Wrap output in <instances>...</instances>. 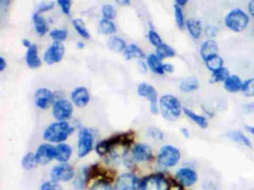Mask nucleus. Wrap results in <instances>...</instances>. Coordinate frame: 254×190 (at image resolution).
Listing matches in <instances>:
<instances>
[{"mask_svg":"<svg viewBox=\"0 0 254 190\" xmlns=\"http://www.w3.org/2000/svg\"><path fill=\"white\" fill-rule=\"evenodd\" d=\"M73 133H74V127L69 125L67 121H55L47 127L42 136L43 140L48 143H63Z\"/></svg>","mask_w":254,"mask_h":190,"instance_id":"obj_1","label":"nucleus"},{"mask_svg":"<svg viewBox=\"0 0 254 190\" xmlns=\"http://www.w3.org/2000/svg\"><path fill=\"white\" fill-rule=\"evenodd\" d=\"M160 112L168 121H177L183 112L180 101L174 95L165 94L160 97Z\"/></svg>","mask_w":254,"mask_h":190,"instance_id":"obj_2","label":"nucleus"},{"mask_svg":"<svg viewBox=\"0 0 254 190\" xmlns=\"http://www.w3.org/2000/svg\"><path fill=\"white\" fill-rule=\"evenodd\" d=\"M170 181L162 173L149 174L139 181L138 190H169Z\"/></svg>","mask_w":254,"mask_h":190,"instance_id":"obj_3","label":"nucleus"},{"mask_svg":"<svg viewBox=\"0 0 254 190\" xmlns=\"http://www.w3.org/2000/svg\"><path fill=\"white\" fill-rule=\"evenodd\" d=\"M224 23L228 30L233 32H241L249 26L250 17L243 9L234 8L226 14Z\"/></svg>","mask_w":254,"mask_h":190,"instance_id":"obj_4","label":"nucleus"},{"mask_svg":"<svg viewBox=\"0 0 254 190\" xmlns=\"http://www.w3.org/2000/svg\"><path fill=\"white\" fill-rule=\"evenodd\" d=\"M179 160L180 150L171 144L163 145L156 156L157 163L163 168H172L179 162Z\"/></svg>","mask_w":254,"mask_h":190,"instance_id":"obj_5","label":"nucleus"},{"mask_svg":"<svg viewBox=\"0 0 254 190\" xmlns=\"http://www.w3.org/2000/svg\"><path fill=\"white\" fill-rule=\"evenodd\" d=\"M94 145V134L93 131L89 128L82 127L79 131L78 139V156L82 158L85 157L88 154L93 150Z\"/></svg>","mask_w":254,"mask_h":190,"instance_id":"obj_6","label":"nucleus"},{"mask_svg":"<svg viewBox=\"0 0 254 190\" xmlns=\"http://www.w3.org/2000/svg\"><path fill=\"white\" fill-rule=\"evenodd\" d=\"M137 94L139 96L145 97V99L149 100L151 114L157 115V114L160 113V103H158V100L160 99H158L157 91L155 90L154 86L147 84V82H142L137 87Z\"/></svg>","mask_w":254,"mask_h":190,"instance_id":"obj_7","label":"nucleus"},{"mask_svg":"<svg viewBox=\"0 0 254 190\" xmlns=\"http://www.w3.org/2000/svg\"><path fill=\"white\" fill-rule=\"evenodd\" d=\"M49 177L54 182H69L75 177L74 168L68 163L56 164L50 170Z\"/></svg>","mask_w":254,"mask_h":190,"instance_id":"obj_8","label":"nucleus"},{"mask_svg":"<svg viewBox=\"0 0 254 190\" xmlns=\"http://www.w3.org/2000/svg\"><path fill=\"white\" fill-rule=\"evenodd\" d=\"M52 114L56 121H67L73 114V103L66 99L56 100L53 104Z\"/></svg>","mask_w":254,"mask_h":190,"instance_id":"obj_9","label":"nucleus"},{"mask_svg":"<svg viewBox=\"0 0 254 190\" xmlns=\"http://www.w3.org/2000/svg\"><path fill=\"white\" fill-rule=\"evenodd\" d=\"M65 45L62 43H53L43 53V61L47 65H55L65 56Z\"/></svg>","mask_w":254,"mask_h":190,"instance_id":"obj_10","label":"nucleus"},{"mask_svg":"<svg viewBox=\"0 0 254 190\" xmlns=\"http://www.w3.org/2000/svg\"><path fill=\"white\" fill-rule=\"evenodd\" d=\"M139 181L132 173H123L116 177L115 190H138Z\"/></svg>","mask_w":254,"mask_h":190,"instance_id":"obj_11","label":"nucleus"},{"mask_svg":"<svg viewBox=\"0 0 254 190\" xmlns=\"http://www.w3.org/2000/svg\"><path fill=\"white\" fill-rule=\"evenodd\" d=\"M174 179H176L184 188H189V187L196 185L197 181H198V174H197L196 170L192 169V168L183 167L177 170L176 174H174Z\"/></svg>","mask_w":254,"mask_h":190,"instance_id":"obj_12","label":"nucleus"},{"mask_svg":"<svg viewBox=\"0 0 254 190\" xmlns=\"http://www.w3.org/2000/svg\"><path fill=\"white\" fill-rule=\"evenodd\" d=\"M132 158L135 162H150L154 160V153L151 147L147 143H136L130 150Z\"/></svg>","mask_w":254,"mask_h":190,"instance_id":"obj_13","label":"nucleus"},{"mask_svg":"<svg viewBox=\"0 0 254 190\" xmlns=\"http://www.w3.org/2000/svg\"><path fill=\"white\" fill-rule=\"evenodd\" d=\"M54 93L48 88L41 87L38 88L34 93V103L38 108L47 109L49 106L54 104Z\"/></svg>","mask_w":254,"mask_h":190,"instance_id":"obj_14","label":"nucleus"},{"mask_svg":"<svg viewBox=\"0 0 254 190\" xmlns=\"http://www.w3.org/2000/svg\"><path fill=\"white\" fill-rule=\"evenodd\" d=\"M38 163L41 166H46L56 156V149L50 143H42L38 147L36 151Z\"/></svg>","mask_w":254,"mask_h":190,"instance_id":"obj_15","label":"nucleus"},{"mask_svg":"<svg viewBox=\"0 0 254 190\" xmlns=\"http://www.w3.org/2000/svg\"><path fill=\"white\" fill-rule=\"evenodd\" d=\"M72 102L79 108H84L90 101V94L85 87H76L71 93Z\"/></svg>","mask_w":254,"mask_h":190,"instance_id":"obj_16","label":"nucleus"},{"mask_svg":"<svg viewBox=\"0 0 254 190\" xmlns=\"http://www.w3.org/2000/svg\"><path fill=\"white\" fill-rule=\"evenodd\" d=\"M25 61H26L27 66L30 68H39L41 67V59L38 55V46L36 44H32V46L30 48H27L26 55H25Z\"/></svg>","mask_w":254,"mask_h":190,"instance_id":"obj_17","label":"nucleus"},{"mask_svg":"<svg viewBox=\"0 0 254 190\" xmlns=\"http://www.w3.org/2000/svg\"><path fill=\"white\" fill-rule=\"evenodd\" d=\"M218 44L215 43L213 39H208L202 44L201 46V56L202 59L205 60L209 59L210 56L218 54Z\"/></svg>","mask_w":254,"mask_h":190,"instance_id":"obj_18","label":"nucleus"},{"mask_svg":"<svg viewBox=\"0 0 254 190\" xmlns=\"http://www.w3.org/2000/svg\"><path fill=\"white\" fill-rule=\"evenodd\" d=\"M56 149V156L55 160L59 161L60 163H67L69 160H71L72 154H73V149L72 147L67 143H59L55 147Z\"/></svg>","mask_w":254,"mask_h":190,"instance_id":"obj_19","label":"nucleus"},{"mask_svg":"<svg viewBox=\"0 0 254 190\" xmlns=\"http://www.w3.org/2000/svg\"><path fill=\"white\" fill-rule=\"evenodd\" d=\"M147 63L148 67L150 68V71L155 74L163 75L165 74L164 72V63L162 62V60L158 58L156 54H149L147 56Z\"/></svg>","mask_w":254,"mask_h":190,"instance_id":"obj_20","label":"nucleus"},{"mask_svg":"<svg viewBox=\"0 0 254 190\" xmlns=\"http://www.w3.org/2000/svg\"><path fill=\"white\" fill-rule=\"evenodd\" d=\"M243 84V80H241L238 75L233 74L230 75V77L227 78V80L224 82V88L228 93H238V92H241Z\"/></svg>","mask_w":254,"mask_h":190,"instance_id":"obj_21","label":"nucleus"},{"mask_svg":"<svg viewBox=\"0 0 254 190\" xmlns=\"http://www.w3.org/2000/svg\"><path fill=\"white\" fill-rule=\"evenodd\" d=\"M185 27L193 39L197 40L202 37L203 27L201 20H198V19H187Z\"/></svg>","mask_w":254,"mask_h":190,"instance_id":"obj_22","label":"nucleus"},{"mask_svg":"<svg viewBox=\"0 0 254 190\" xmlns=\"http://www.w3.org/2000/svg\"><path fill=\"white\" fill-rule=\"evenodd\" d=\"M32 19H33L34 30H36L38 36H40V37L45 36L47 32H48V24H47L46 19L43 18L40 13H38V12H36V13L33 14Z\"/></svg>","mask_w":254,"mask_h":190,"instance_id":"obj_23","label":"nucleus"},{"mask_svg":"<svg viewBox=\"0 0 254 190\" xmlns=\"http://www.w3.org/2000/svg\"><path fill=\"white\" fill-rule=\"evenodd\" d=\"M123 56L127 60H131V59H144L145 56V53L144 50H143L141 47L135 45V44H131V45L127 46V48L125 52H123Z\"/></svg>","mask_w":254,"mask_h":190,"instance_id":"obj_24","label":"nucleus"},{"mask_svg":"<svg viewBox=\"0 0 254 190\" xmlns=\"http://www.w3.org/2000/svg\"><path fill=\"white\" fill-rule=\"evenodd\" d=\"M199 88V81L198 79L195 77L185 78L180 81L179 84V90L183 93H191V92H195Z\"/></svg>","mask_w":254,"mask_h":190,"instance_id":"obj_25","label":"nucleus"},{"mask_svg":"<svg viewBox=\"0 0 254 190\" xmlns=\"http://www.w3.org/2000/svg\"><path fill=\"white\" fill-rule=\"evenodd\" d=\"M108 48L115 53H123L127 48V44L126 41L122 39V38L113 36L108 39Z\"/></svg>","mask_w":254,"mask_h":190,"instance_id":"obj_26","label":"nucleus"},{"mask_svg":"<svg viewBox=\"0 0 254 190\" xmlns=\"http://www.w3.org/2000/svg\"><path fill=\"white\" fill-rule=\"evenodd\" d=\"M183 113L185 114L186 118H189L192 122H195L196 125L201 127V128H208L209 122H208V119H206V116L199 115V114L195 113L193 110L189 108H183Z\"/></svg>","mask_w":254,"mask_h":190,"instance_id":"obj_27","label":"nucleus"},{"mask_svg":"<svg viewBox=\"0 0 254 190\" xmlns=\"http://www.w3.org/2000/svg\"><path fill=\"white\" fill-rule=\"evenodd\" d=\"M98 32L104 36H112L116 33V26L113 23V20H108V19L102 18L98 21Z\"/></svg>","mask_w":254,"mask_h":190,"instance_id":"obj_28","label":"nucleus"},{"mask_svg":"<svg viewBox=\"0 0 254 190\" xmlns=\"http://www.w3.org/2000/svg\"><path fill=\"white\" fill-rule=\"evenodd\" d=\"M227 138L231 139L232 141L237 142V143H240L243 145H245L247 148H252V142L247 136L244 134V133H241L240 131H233V132H230L227 133Z\"/></svg>","mask_w":254,"mask_h":190,"instance_id":"obj_29","label":"nucleus"},{"mask_svg":"<svg viewBox=\"0 0 254 190\" xmlns=\"http://www.w3.org/2000/svg\"><path fill=\"white\" fill-rule=\"evenodd\" d=\"M204 62H205L206 68H208L211 73H213L215 71H218V69L224 67V60L220 55L218 54L210 56V58L206 59Z\"/></svg>","mask_w":254,"mask_h":190,"instance_id":"obj_30","label":"nucleus"},{"mask_svg":"<svg viewBox=\"0 0 254 190\" xmlns=\"http://www.w3.org/2000/svg\"><path fill=\"white\" fill-rule=\"evenodd\" d=\"M155 54H156L161 60H163L168 58H173V56L176 55V50H174V48H172L170 45L163 43L160 47H157Z\"/></svg>","mask_w":254,"mask_h":190,"instance_id":"obj_31","label":"nucleus"},{"mask_svg":"<svg viewBox=\"0 0 254 190\" xmlns=\"http://www.w3.org/2000/svg\"><path fill=\"white\" fill-rule=\"evenodd\" d=\"M230 71L226 67H223L218 71L211 73V78H210V82L211 84H218V82H225L227 78L230 77Z\"/></svg>","mask_w":254,"mask_h":190,"instance_id":"obj_32","label":"nucleus"},{"mask_svg":"<svg viewBox=\"0 0 254 190\" xmlns=\"http://www.w3.org/2000/svg\"><path fill=\"white\" fill-rule=\"evenodd\" d=\"M38 160H37V155L36 153H27L25 156L23 157V160H21V167L24 168L25 170H32L34 169L38 166Z\"/></svg>","mask_w":254,"mask_h":190,"instance_id":"obj_33","label":"nucleus"},{"mask_svg":"<svg viewBox=\"0 0 254 190\" xmlns=\"http://www.w3.org/2000/svg\"><path fill=\"white\" fill-rule=\"evenodd\" d=\"M72 24H73V26H74L75 31L78 32L79 36H80L81 38H84V39H89L90 34H89V32H88L87 27H85V25L82 19H79V18L73 19Z\"/></svg>","mask_w":254,"mask_h":190,"instance_id":"obj_34","label":"nucleus"},{"mask_svg":"<svg viewBox=\"0 0 254 190\" xmlns=\"http://www.w3.org/2000/svg\"><path fill=\"white\" fill-rule=\"evenodd\" d=\"M95 151H96L97 155H100V156H107V155L112 151V145H110L109 140L106 139V140L97 142V144L95 145Z\"/></svg>","mask_w":254,"mask_h":190,"instance_id":"obj_35","label":"nucleus"},{"mask_svg":"<svg viewBox=\"0 0 254 190\" xmlns=\"http://www.w3.org/2000/svg\"><path fill=\"white\" fill-rule=\"evenodd\" d=\"M49 37L55 41V43H62L67 39L68 37V31L65 28H54L49 32Z\"/></svg>","mask_w":254,"mask_h":190,"instance_id":"obj_36","label":"nucleus"},{"mask_svg":"<svg viewBox=\"0 0 254 190\" xmlns=\"http://www.w3.org/2000/svg\"><path fill=\"white\" fill-rule=\"evenodd\" d=\"M173 11H174V20H176L177 26H178L180 30H183L185 27V18H184V13H183V9L179 6L174 5L173 6Z\"/></svg>","mask_w":254,"mask_h":190,"instance_id":"obj_37","label":"nucleus"},{"mask_svg":"<svg viewBox=\"0 0 254 190\" xmlns=\"http://www.w3.org/2000/svg\"><path fill=\"white\" fill-rule=\"evenodd\" d=\"M241 93L249 97L254 96V78L247 79V80L244 81L243 88H241Z\"/></svg>","mask_w":254,"mask_h":190,"instance_id":"obj_38","label":"nucleus"},{"mask_svg":"<svg viewBox=\"0 0 254 190\" xmlns=\"http://www.w3.org/2000/svg\"><path fill=\"white\" fill-rule=\"evenodd\" d=\"M89 190H115L110 185V182L106 181V180H97L90 186Z\"/></svg>","mask_w":254,"mask_h":190,"instance_id":"obj_39","label":"nucleus"},{"mask_svg":"<svg viewBox=\"0 0 254 190\" xmlns=\"http://www.w3.org/2000/svg\"><path fill=\"white\" fill-rule=\"evenodd\" d=\"M148 39L151 43V45L156 47V48H157V47H160L162 44H163V41H162V38L160 37V34H158L155 30H149L148 31Z\"/></svg>","mask_w":254,"mask_h":190,"instance_id":"obj_40","label":"nucleus"},{"mask_svg":"<svg viewBox=\"0 0 254 190\" xmlns=\"http://www.w3.org/2000/svg\"><path fill=\"white\" fill-rule=\"evenodd\" d=\"M102 15L104 19H108V20H113L114 18L116 17V11L115 8H114L113 5H109V4H104L102 6Z\"/></svg>","mask_w":254,"mask_h":190,"instance_id":"obj_41","label":"nucleus"},{"mask_svg":"<svg viewBox=\"0 0 254 190\" xmlns=\"http://www.w3.org/2000/svg\"><path fill=\"white\" fill-rule=\"evenodd\" d=\"M147 134L150 136L151 139H155V140H163L164 134L161 129H158L157 127H150V128L147 131Z\"/></svg>","mask_w":254,"mask_h":190,"instance_id":"obj_42","label":"nucleus"},{"mask_svg":"<svg viewBox=\"0 0 254 190\" xmlns=\"http://www.w3.org/2000/svg\"><path fill=\"white\" fill-rule=\"evenodd\" d=\"M40 190H62V188L58 182H54L50 180V181L43 182L40 186Z\"/></svg>","mask_w":254,"mask_h":190,"instance_id":"obj_43","label":"nucleus"},{"mask_svg":"<svg viewBox=\"0 0 254 190\" xmlns=\"http://www.w3.org/2000/svg\"><path fill=\"white\" fill-rule=\"evenodd\" d=\"M58 5L61 8V11L66 15H69L71 13V8H72V1L71 0H58Z\"/></svg>","mask_w":254,"mask_h":190,"instance_id":"obj_44","label":"nucleus"},{"mask_svg":"<svg viewBox=\"0 0 254 190\" xmlns=\"http://www.w3.org/2000/svg\"><path fill=\"white\" fill-rule=\"evenodd\" d=\"M54 7V2H48V4H46V2H42V4H40L38 6V13H45V12H48L50 9H53Z\"/></svg>","mask_w":254,"mask_h":190,"instance_id":"obj_45","label":"nucleus"},{"mask_svg":"<svg viewBox=\"0 0 254 190\" xmlns=\"http://www.w3.org/2000/svg\"><path fill=\"white\" fill-rule=\"evenodd\" d=\"M205 34L209 39H213L217 34V27L214 26H206L205 27Z\"/></svg>","mask_w":254,"mask_h":190,"instance_id":"obj_46","label":"nucleus"},{"mask_svg":"<svg viewBox=\"0 0 254 190\" xmlns=\"http://www.w3.org/2000/svg\"><path fill=\"white\" fill-rule=\"evenodd\" d=\"M169 190H184V187L180 185V183L177 181L176 179H173L170 181Z\"/></svg>","mask_w":254,"mask_h":190,"instance_id":"obj_47","label":"nucleus"},{"mask_svg":"<svg viewBox=\"0 0 254 190\" xmlns=\"http://www.w3.org/2000/svg\"><path fill=\"white\" fill-rule=\"evenodd\" d=\"M244 112L245 113H254V102H249L244 104Z\"/></svg>","mask_w":254,"mask_h":190,"instance_id":"obj_48","label":"nucleus"},{"mask_svg":"<svg viewBox=\"0 0 254 190\" xmlns=\"http://www.w3.org/2000/svg\"><path fill=\"white\" fill-rule=\"evenodd\" d=\"M137 65H138V67L141 68V72L143 73V74H145V73L148 72V63L147 62H144V61H138L137 62Z\"/></svg>","mask_w":254,"mask_h":190,"instance_id":"obj_49","label":"nucleus"},{"mask_svg":"<svg viewBox=\"0 0 254 190\" xmlns=\"http://www.w3.org/2000/svg\"><path fill=\"white\" fill-rule=\"evenodd\" d=\"M247 8H249V13L254 18V0H251V1H249Z\"/></svg>","mask_w":254,"mask_h":190,"instance_id":"obj_50","label":"nucleus"},{"mask_svg":"<svg viewBox=\"0 0 254 190\" xmlns=\"http://www.w3.org/2000/svg\"><path fill=\"white\" fill-rule=\"evenodd\" d=\"M173 71H174V68L171 63H164V72L165 73H172Z\"/></svg>","mask_w":254,"mask_h":190,"instance_id":"obj_51","label":"nucleus"},{"mask_svg":"<svg viewBox=\"0 0 254 190\" xmlns=\"http://www.w3.org/2000/svg\"><path fill=\"white\" fill-rule=\"evenodd\" d=\"M6 66H7V63H6V60L4 56H0V72H2L4 69L6 68Z\"/></svg>","mask_w":254,"mask_h":190,"instance_id":"obj_52","label":"nucleus"},{"mask_svg":"<svg viewBox=\"0 0 254 190\" xmlns=\"http://www.w3.org/2000/svg\"><path fill=\"white\" fill-rule=\"evenodd\" d=\"M187 4V0H176L174 1V5L179 6V7H184Z\"/></svg>","mask_w":254,"mask_h":190,"instance_id":"obj_53","label":"nucleus"},{"mask_svg":"<svg viewBox=\"0 0 254 190\" xmlns=\"http://www.w3.org/2000/svg\"><path fill=\"white\" fill-rule=\"evenodd\" d=\"M244 128H245V131L247 133H250V134L254 135V126H250V125H245L244 126Z\"/></svg>","mask_w":254,"mask_h":190,"instance_id":"obj_54","label":"nucleus"},{"mask_svg":"<svg viewBox=\"0 0 254 190\" xmlns=\"http://www.w3.org/2000/svg\"><path fill=\"white\" fill-rule=\"evenodd\" d=\"M180 133H182L184 138H186V139H189V138H190V132L187 131L186 128H182V129H180Z\"/></svg>","mask_w":254,"mask_h":190,"instance_id":"obj_55","label":"nucleus"},{"mask_svg":"<svg viewBox=\"0 0 254 190\" xmlns=\"http://www.w3.org/2000/svg\"><path fill=\"white\" fill-rule=\"evenodd\" d=\"M21 43H23V45L25 47H27V48H30V47L32 46V43L28 39H23V40H21Z\"/></svg>","mask_w":254,"mask_h":190,"instance_id":"obj_56","label":"nucleus"},{"mask_svg":"<svg viewBox=\"0 0 254 190\" xmlns=\"http://www.w3.org/2000/svg\"><path fill=\"white\" fill-rule=\"evenodd\" d=\"M130 0H119L117 1V4H122V5H130Z\"/></svg>","mask_w":254,"mask_h":190,"instance_id":"obj_57","label":"nucleus"},{"mask_svg":"<svg viewBox=\"0 0 254 190\" xmlns=\"http://www.w3.org/2000/svg\"><path fill=\"white\" fill-rule=\"evenodd\" d=\"M76 47H78V48H84L85 44L84 43H78V44H76Z\"/></svg>","mask_w":254,"mask_h":190,"instance_id":"obj_58","label":"nucleus"}]
</instances>
